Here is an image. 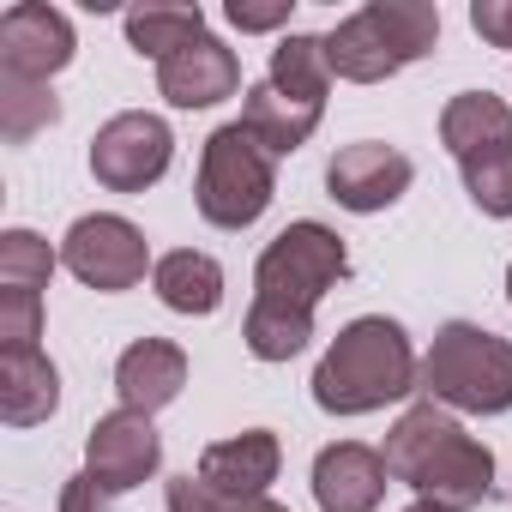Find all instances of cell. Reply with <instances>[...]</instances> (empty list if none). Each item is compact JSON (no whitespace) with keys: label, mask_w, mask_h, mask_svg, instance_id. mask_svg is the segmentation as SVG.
Segmentation results:
<instances>
[{"label":"cell","mask_w":512,"mask_h":512,"mask_svg":"<svg viewBox=\"0 0 512 512\" xmlns=\"http://www.w3.org/2000/svg\"><path fill=\"white\" fill-rule=\"evenodd\" d=\"M169 512H290V506H278L272 494H260V500H229V494H211L199 476H175L169 482Z\"/></svg>","instance_id":"26"},{"label":"cell","mask_w":512,"mask_h":512,"mask_svg":"<svg viewBox=\"0 0 512 512\" xmlns=\"http://www.w3.org/2000/svg\"><path fill=\"white\" fill-rule=\"evenodd\" d=\"M434 43H440V7H428V0H368L362 13H350L326 37V61L332 79L386 85L410 61L434 55Z\"/></svg>","instance_id":"3"},{"label":"cell","mask_w":512,"mask_h":512,"mask_svg":"<svg viewBox=\"0 0 512 512\" xmlns=\"http://www.w3.org/2000/svg\"><path fill=\"white\" fill-rule=\"evenodd\" d=\"M386 470L392 482L416 488V500L440 512H470L494 494V452L434 398L410 404L386 434Z\"/></svg>","instance_id":"1"},{"label":"cell","mask_w":512,"mask_h":512,"mask_svg":"<svg viewBox=\"0 0 512 512\" xmlns=\"http://www.w3.org/2000/svg\"><path fill=\"white\" fill-rule=\"evenodd\" d=\"M241 91V61L223 37H193L187 49H175L169 61H157V97L169 109H211L223 97Z\"/></svg>","instance_id":"12"},{"label":"cell","mask_w":512,"mask_h":512,"mask_svg":"<svg viewBox=\"0 0 512 512\" xmlns=\"http://www.w3.org/2000/svg\"><path fill=\"white\" fill-rule=\"evenodd\" d=\"M61 512H109V488H103L97 476H67Z\"/></svg>","instance_id":"29"},{"label":"cell","mask_w":512,"mask_h":512,"mask_svg":"<svg viewBox=\"0 0 512 512\" xmlns=\"http://www.w3.org/2000/svg\"><path fill=\"white\" fill-rule=\"evenodd\" d=\"M284 470V446L272 428H241L229 440H211L199 452V482L229 500H260Z\"/></svg>","instance_id":"13"},{"label":"cell","mask_w":512,"mask_h":512,"mask_svg":"<svg viewBox=\"0 0 512 512\" xmlns=\"http://www.w3.org/2000/svg\"><path fill=\"white\" fill-rule=\"evenodd\" d=\"M193 37H205V7H187V0H145V7L127 13V43H133V55L169 61V55L187 49Z\"/></svg>","instance_id":"20"},{"label":"cell","mask_w":512,"mask_h":512,"mask_svg":"<svg viewBox=\"0 0 512 512\" xmlns=\"http://www.w3.org/2000/svg\"><path fill=\"white\" fill-rule=\"evenodd\" d=\"M404 512H440V506H428V500H416V506H404Z\"/></svg>","instance_id":"30"},{"label":"cell","mask_w":512,"mask_h":512,"mask_svg":"<svg viewBox=\"0 0 512 512\" xmlns=\"http://www.w3.org/2000/svg\"><path fill=\"white\" fill-rule=\"evenodd\" d=\"M61 404V374L43 350H0V422L37 428Z\"/></svg>","instance_id":"16"},{"label":"cell","mask_w":512,"mask_h":512,"mask_svg":"<svg viewBox=\"0 0 512 512\" xmlns=\"http://www.w3.org/2000/svg\"><path fill=\"white\" fill-rule=\"evenodd\" d=\"M320 115H326V103H302V97H284L272 79H260L247 91V103H241V127L260 139L272 157H290V151H302L308 139H314V127H320Z\"/></svg>","instance_id":"17"},{"label":"cell","mask_w":512,"mask_h":512,"mask_svg":"<svg viewBox=\"0 0 512 512\" xmlns=\"http://www.w3.org/2000/svg\"><path fill=\"white\" fill-rule=\"evenodd\" d=\"M55 121H61V103H55L49 85H31V79H7V73H0V139H7V145H31Z\"/></svg>","instance_id":"22"},{"label":"cell","mask_w":512,"mask_h":512,"mask_svg":"<svg viewBox=\"0 0 512 512\" xmlns=\"http://www.w3.org/2000/svg\"><path fill=\"white\" fill-rule=\"evenodd\" d=\"M416 392H428L440 410H458V416H506L512 410V338L470 326V320L440 326L422 356Z\"/></svg>","instance_id":"4"},{"label":"cell","mask_w":512,"mask_h":512,"mask_svg":"<svg viewBox=\"0 0 512 512\" xmlns=\"http://www.w3.org/2000/svg\"><path fill=\"white\" fill-rule=\"evenodd\" d=\"M223 19L235 31H278V25H290V0H229Z\"/></svg>","instance_id":"27"},{"label":"cell","mask_w":512,"mask_h":512,"mask_svg":"<svg viewBox=\"0 0 512 512\" xmlns=\"http://www.w3.org/2000/svg\"><path fill=\"white\" fill-rule=\"evenodd\" d=\"M79 55V37H73V19L49 0H13L0 13V73L7 79H31V85H49L55 73H67Z\"/></svg>","instance_id":"9"},{"label":"cell","mask_w":512,"mask_h":512,"mask_svg":"<svg viewBox=\"0 0 512 512\" xmlns=\"http://www.w3.org/2000/svg\"><path fill=\"white\" fill-rule=\"evenodd\" d=\"M272 199H278V157L241 121L217 127L199 151V181H193L199 217L211 229H247L272 211Z\"/></svg>","instance_id":"6"},{"label":"cell","mask_w":512,"mask_h":512,"mask_svg":"<svg viewBox=\"0 0 512 512\" xmlns=\"http://www.w3.org/2000/svg\"><path fill=\"white\" fill-rule=\"evenodd\" d=\"M506 302H512V266H506Z\"/></svg>","instance_id":"31"},{"label":"cell","mask_w":512,"mask_h":512,"mask_svg":"<svg viewBox=\"0 0 512 512\" xmlns=\"http://www.w3.org/2000/svg\"><path fill=\"white\" fill-rule=\"evenodd\" d=\"M169 163H175V133L151 109H127L103 121L91 139V175L109 193H145L169 175Z\"/></svg>","instance_id":"8"},{"label":"cell","mask_w":512,"mask_h":512,"mask_svg":"<svg viewBox=\"0 0 512 512\" xmlns=\"http://www.w3.org/2000/svg\"><path fill=\"white\" fill-rule=\"evenodd\" d=\"M470 31L494 49H512V0H470Z\"/></svg>","instance_id":"28"},{"label":"cell","mask_w":512,"mask_h":512,"mask_svg":"<svg viewBox=\"0 0 512 512\" xmlns=\"http://www.w3.org/2000/svg\"><path fill=\"white\" fill-rule=\"evenodd\" d=\"M43 338V296L0 290V350H37Z\"/></svg>","instance_id":"25"},{"label":"cell","mask_w":512,"mask_h":512,"mask_svg":"<svg viewBox=\"0 0 512 512\" xmlns=\"http://www.w3.org/2000/svg\"><path fill=\"white\" fill-rule=\"evenodd\" d=\"M344 272H350L344 235L302 217V223H290V229H278L266 241L260 266H253V308L314 326V308L326 302V290L344 284Z\"/></svg>","instance_id":"5"},{"label":"cell","mask_w":512,"mask_h":512,"mask_svg":"<svg viewBox=\"0 0 512 512\" xmlns=\"http://www.w3.org/2000/svg\"><path fill=\"white\" fill-rule=\"evenodd\" d=\"M151 290H157V302L169 314L205 320V314L223 308V266L211 260V253H199V247H175V253H163V260H157Z\"/></svg>","instance_id":"18"},{"label":"cell","mask_w":512,"mask_h":512,"mask_svg":"<svg viewBox=\"0 0 512 512\" xmlns=\"http://www.w3.org/2000/svg\"><path fill=\"white\" fill-rule=\"evenodd\" d=\"M55 266H61V253L37 229H7V235H0V284H7V290L43 296L49 278H55Z\"/></svg>","instance_id":"23"},{"label":"cell","mask_w":512,"mask_h":512,"mask_svg":"<svg viewBox=\"0 0 512 512\" xmlns=\"http://www.w3.org/2000/svg\"><path fill=\"white\" fill-rule=\"evenodd\" d=\"M458 175H464V193L476 199V211H488V217H512V145H494V151L464 157Z\"/></svg>","instance_id":"24"},{"label":"cell","mask_w":512,"mask_h":512,"mask_svg":"<svg viewBox=\"0 0 512 512\" xmlns=\"http://www.w3.org/2000/svg\"><path fill=\"white\" fill-rule=\"evenodd\" d=\"M416 380H422V362H416L410 332L386 314H362L326 344L314 368V404L326 416H374L410 398Z\"/></svg>","instance_id":"2"},{"label":"cell","mask_w":512,"mask_h":512,"mask_svg":"<svg viewBox=\"0 0 512 512\" xmlns=\"http://www.w3.org/2000/svg\"><path fill=\"white\" fill-rule=\"evenodd\" d=\"M61 266L85 284V290H103V296H121L133 284H145V272H157L151 247H145V229L115 217V211H91L67 229L61 241Z\"/></svg>","instance_id":"7"},{"label":"cell","mask_w":512,"mask_h":512,"mask_svg":"<svg viewBox=\"0 0 512 512\" xmlns=\"http://www.w3.org/2000/svg\"><path fill=\"white\" fill-rule=\"evenodd\" d=\"M410 181H416V163H410L398 145H380V139H356V145H344V151L326 163L332 199H338L344 211H356V217H374V211L398 205V199L410 193Z\"/></svg>","instance_id":"10"},{"label":"cell","mask_w":512,"mask_h":512,"mask_svg":"<svg viewBox=\"0 0 512 512\" xmlns=\"http://www.w3.org/2000/svg\"><path fill=\"white\" fill-rule=\"evenodd\" d=\"M187 386V350L169 344V338H133L115 362V392H121V410H139V416H157L181 398Z\"/></svg>","instance_id":"15"},{"label":"cell","mask_w":512,"mask_h":512,"mask_svg":"<svg viewBox=\"0 0 512 512\" xmlns=\"http://www.w3.org/2000/svg\"><path fill=\"white\" fill-rule=\"evenodd\" d=\"M284 97H302V103H326L332 91V61H326V37H302L290 31L278 49H272V73H266Z\"/></svg>","instance_id":"21"},{"label":"cell","mask_w":512,"mask_h":512,"mask_svg":"<svg viewBox=\"0 0 512 512\" xmlns=\"http://www.w3.org/2000/svg\"><path fill=\"white\" fill-rule=\"evenodd\" d=\"M163 464V440L151 428V416L139 410H109L91 422L85 434V476H97L109 494H127L139 482H151Z\"/></svg>","instance_id":"11"},{"label":"cell","mask_w":512,"mask_h":512,"mask_svg":"<svg viewBox=\"0 0 512 512\" xmlns=\"http://www.w3.org/2000/svg\"><path fill=\"white\" fill-rule=\"evenodd\" d=\"M392 488V470H386V452L362 446V440H338L314 458V500L320 512H380Z\"/></svg>","instance_id":"14"},{"label":"cell","mask_w":512,"mask_h":512,"mask_svg":"<svg viewBox=\"0 0 512 512\" xmlns=\"http://www.w3.org/2000/svg\"><path fill=\"white\" fill-rule=\"evenodd\" d=\"M440 145L464 163L476 151H494V145H512V103L494 97V91H458L446 109H440Z\"/></svg>","instance_id":"19"}]
</instances>
